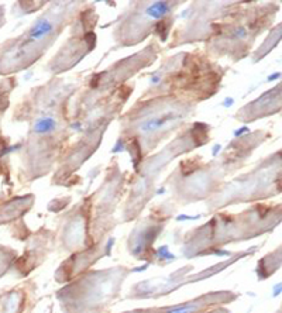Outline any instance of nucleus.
Returning <instances> with one entry per match:
<instances>
[{
  "label": "nucleus",
  "mask_w": 282,
  "mask_h": 313,
  "mask_svg": "<svg viewBox=\"0 0 282 313\" xmlns=\"http://www.w3.org/2000/svg\"><path fill=\"white\" fill-rule=\"evenodd\" d=\"M58 23H59V20H54L50 14H45V16H43L41 18H38V20L31 26V28L28 30V34H27L30 44L37 43V41L47 40L52 33L58 34L59 33V31H58V28H59V27H58Z\"/></svg>",
  "instance_id": "obj_1"
},
{
  "label": "nucleus",
  "mask_w": 282,
  "mask_h": 313,
  "mask_svg": "<svg viewBox=\"0 0 282 313\" xmlns=\"http://www.w3.org/2000/svg\"><path fill=\"white\" fill-rule=\"evenodd\" d=\"M278 76H281V73H274V75H271V76L268 78V80H274V79H276Z\"/></svg>",
  "instance_id": "obj_5"
},
{
  "label": "nucleus",
  "mask_w": 282,
  "mask_h": 313,
  "mask_svg": "<svg viewBox=\"0 0 282 313\" xmlns=\"http://www.w3.org/2000/svg\"><path fill=\"white\" fill-rule=\"evenodd\" d=\"M58 127V121L54 119V117H41L34 123L33 126V133L37 134V136H47V134H51L56 130Z\"/></svg>",
  "instance_id": "obj_2"
},
{
  "label": "nucleus",
  "mask_w": 282,
  "mask_h": 313,
  "mask_svg": "<svg viewBox=\"0 0 282 313\" xmlns=\"http://www.w3.org/2000/svg\"><path fill=\"white\" fill-rule=\"evenodd\" d=\"M198 303H188V305H179L176 307L169 309L168 313H193L198 310Z\"/></svg>",
  "instance_id": "obj_3"
},
{
  "label": "nucleus",
  "mask_w": 282,
  "mask_h": 313,
  "mask_svg": "<svg viewBox=\"0 0 282 313\" xmlns=\"http://www.w3.org/2000/svg\"><path fill=\"white\" fill-rule=\"evenodd\" d=\"M282 292V283H279L278 287L274 288V296H276V295H279V293Z\"/></svg>",
  "instance_id": "obj_4"
}]
</instances>
